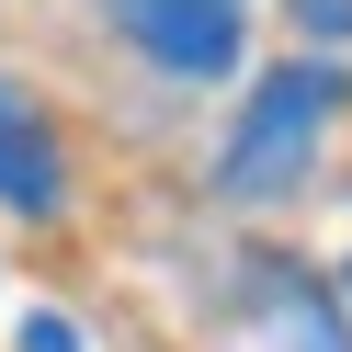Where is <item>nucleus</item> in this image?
<instances>
[{
	"label": "nucleus",
	"instance_id": "f257e3e1",
	"mask_svg": "<svg viewBox=\"0 0 352 352\" xmlns=\"http://www.w3.org/2000/svg\"><path fill=\"white\" fill-rule=\"evenodd\" d=\"M341 114V69H273L261 80V102H250V125L228 137V205H273V193H296L307 182V160H318V125Z\"/></svg>",
	"mask_w": 352,
	"mask_h": 352
},
{
	"label": "nucleus",
	"instance_id": "f03ea898",
	"mask_svg": "<svg viewBox=\"0 0 352 352\" xmlns=\"http://www.w3.org/2000/svg\"><path fill=\"white\" fill-rule=\"evenodd\" d=\"M125 23V46H148L160 69H182V80H228L239 69V34H250V12L239 0H102Z\"/></svg>",
	"mask_w": 352,
	"mask_h": 352
},
{
	"label": "nucleus",
	"instance_id": "7ed1b4c3",
	"mask_svg": "<svg viewBox=\"0 0 352 352\" xmlns=\"http://www.w3.org/2000/svg\"><path fill=\"white\" fill-rule=\"evenodd\" d=\"M0 205H12V216H57V205H69V160H57L46 114H34L12 80H0Z\"/></svg>",
	"mask_w": 352,
	"mask_h": 352
},
{
	"label": "nucleus",
	"instance_id": "20e7f679",
	"mask_svg": "<svg viewBox=\"0 0 352 352\" xmlns=\"http://www.w3.org/2000/svg\"><path fill=\"white\" fill-rule=\"evenodd\" d=\"M250 307H261V329H273V352H352L341 318H329V284H307L296 261H261V273H250Z\"/></svg>",
	"mask_w": 352,
	"mask_h": 352
},
{
	"label": "nucleus",
	"instance_id": "39448f33",
	"mask_svg": "<svg viewBox=\"0 0 352 352\" xmlns=\"http://www.w3.org/2000/svg\"><path fill=\"white\" fill-rule=\"evenodd\" d=\"M23 352H80V329L69 318H23Z\"/></svg>",
	"mask_w": 352,
	"mask_h": 352
}]
</instances>
